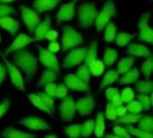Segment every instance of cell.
Segmentation results:
<instances>
[{"label":"cell","mask_w":153,"mask_h":138,"mask_svg":"<svg viewBox=\"0 0 153 138\" xmlns=\"http://www.w3.org/2000/svg\"><path fill=\"white\" fill-rule=\"evenodd\" d=\"M13 60L17 68L22 69L29 80L32 79L37 71V57L26 49L14 51L13 54Z\"/></svg>","instance_id":"1"},{"label":"cell","mask_w":153,"mask_h":138,"mask_svg":"<svg viewBox=\"0 0 153 138\" xmlns=\"http://www.w3.org/2000/svg\"><path fill=\"white\" fill-rule=\"evenodd\" d=\"M98 9L92 3H83L78 9V21L82 28H91L95 23V19L98 15Z\"/></svg>","instance_id":"2"},{"label":"cell","mask_w":153,"mask_h":138,"mask_svg":"<svg viewBox=\"0 0 153 138\" xmlns=\"http://www.w3.org/2000/svg\"><path fill=\"white\" fill-rule=\"evenodd\" d=\"M116 16V5L112 0H108L105 2L102 10L98 13V15L95 19L96 31L100 34L105 26L110 22V20Z\"/></svg>","instance_id":"3"},{"label":"cell","mask_w":153,"mask_h":138,"mask_svg":"<svg viewBox=\"0 0 153 138\" xmlns=\"http://www.w3.org/2000/svg\"><path fill=\"white\" fill-rule=\"evenodd\" d=\"M62 50L67 51L69 49L74 48L75 47L81 45L83 42V38L80 32L75 31L70 26H65L63 28L62 35Z\"/></svg>","instance_id":"4"},{"label":"cell","mask_w":153,"mask_h":138,"mask_svg":"<svg viewBox=\"0 0 153 138\" xmlns=\"http://www.w3.org/2000/svg\"><path fill=\"white\" fill-rule=\"evenodd\" d=\"M87 47H82L77 48L74 49H72L69 54L64 58L62 66L65 69L66 68H72L79 64H81L82 61H84L86 52H87Z\"/></svg>","instance_id":"5"},{"label":"cell","mask_w":153,"mask_h":138,"mask_svg":"<svg viewBox=\"0 0 153 138\" xmlns=\"http://www.w3.org/2000/svg\"><path fill=\"white\" fill-rule=\"evenodd\" d=\"M152 17V13H145L141 15L139 22H138V27L140 30L139 33V40L146 41L150 44L153 43V31L149 25V20Z\"/></svg>","instance_id":"6"},{"label":"cell","mask_w":153,"mask_h":138,"mask_svg":"<svg viewBox=\"0 0 153 138\" xmlns=\"http://www.w3.org/2000/svg\"><path fill=\"white\" fill-rule=\"evenodd\" d=\"M20 9L22 12V18L26 28L28 29L30 33H32L36 26L40 22L39 16L38 15L36 11L29 8L26 5H20Z\"/></svg>","instance_id":"7"},{"label":"cell","mask_w":153,"mask_h":138,"mask_svg":"<svg viewBox=\"0 0 153 138\" xmlns=\"http://www.w3.org/2000/svg\"><path fill=\"white\" fill-rule=\"evenodd\" d=\"M39 62L44 66L48 67L49 70H52L56 74H58L60 72V66L56 57L44 48L39 47Z\"/></svg>","instance_id":"8"},{"label":"cell","mask_w":153,"mask_h":138,"mask_svg":"<svg viewBox=\"0 0 153 138\" xmlns=\"http://www.w3.org/2000/svg\"><path fill=\"white\" fill-rule=\"evenodd\" d=\"M58 110L60 112L61 119L64 121H66V122L73 121V119L75 116V112H76L75 102H74L73 97L66 96L65 99H63Z\"/></svg>","instance_id":"9"},{"label":"cell","mask_w":153,"mask_h":138,"mask_svg":"<svg viewBox=\"0 0 153 138\" xmlns=\"http://www.w3.org/2000/svg\"><path fill=\"white\" fill-rule=\"evenodd\" d=\"M2 56V58L4 60V66L6 68V70L9 72L10 74V77H11V81L13 83V84L18 89V90H21V91H25V87L23 85V78H22V74L20 73L19 69L12 63H10V61L6 58L5 55H3L1 54Z\"/></svg>","instance_id":"10"},{"label":"cell","mask_w":153,"mask_h":138,"mask_svg":"<svg viewBox=\"0 0 153 138\" xmlns=\"http://www.w3.org/2000/svg\"><path fill=\"white\" fill-rule=\"evenodd\" d=\"M95 106V101L91 94H88L87 96L79 99L75 102L76 110L80 112L81 117H85L91 115Z\"/></svg>","instance_id":"11"},{"label":"cell","mask_w":153,"mask_h":138,"mask_svg":"<svg viewBox=\"0 0 153 138\" xmlns=\"http://www.w3.org/2000/svg\"><path fill=\"white\" fill-rule=\"evenodd\" d=\"M79 0H72L70 3L63 4L60 9L58 10L56 19V22H69L73 19L74 15V10H75V5Z\"/></svg>","instance_id":"12"},{"label":"cell","mask_w":153,"mask_h":138,"mask_svg":"<svg viewBox=\"0 0 153 138\" xmlns=\"http://www.w3.org/2000/svg\"><path fill=\"white\" fill-rule=\"evenodd\" d=\"M19 123L30 130H48L50 128L44 119L38 117H27L20 120Z\"/></svg>","instance_id":"13"},{"label":"cell","mask_w":153,"mask_h":138,"mask_svg":"<svg viewBox=\"0 0 153 138\" xmlns=\"http://www.w3.org/2000/svg\"><path fill=\"white\" fill-rule=\"evenodd\" d=\"M35 41L33 38L26 35V34H23V33H20L16 38L15 40L12 42V44L5 48L4 50V54L7 55L11 52H14V51H17V50H21L23 48H25L27 45H29L30 43Z\"/></svg>","instance_id":"14"},{"label":"cell","mask_w":153,"mask_h":138,"mask_svg":"<svg viewBox=\"0 0 153 138\" xmlns=\"http://www.w3.org/2000/svg\"><path fill=\"white\" fill-rule=\"evenodd\" d=\"M64 81L66 88H69L73 91H78V92L89 91V84H85L73 74H68L67 75H65Z\"/></svg>","instance_id":"15"},{"label":"cell","mask_w":153,"mask_h":138,"mask_svg":"<svg viewBox=\"0 0 153 138\" xmlns=\"http://www.w3.org/2000/svg\"><path fill=\"white\" fill-rule=\"evenodd\" d=\"M0 26L13 37L20 29V22L11 16H5L0 18Z\"/></svg>","instance_id":"16"},{"label":"cell","mask_w":153,"mask_h":138,"mask_svg":"<svg viewBox=\"0 0 153 138\" xmlns=\"http://www.w3.org/2000/svg\"><path fill=\"white\" fill-rule=\"evenodd\" d=\"M126 53L131 57L135 56V57H149L151 56V51L149 48L143 44H139V43H130L128 45Z\"/></svg>","instance_id":"17"},{"label":"cell","mask_w":153,"mask_h":138,"mask_svg":"<svg viewBox=\"0 0 153 138\" xmlns=\"http://www.w3.org/2000/svg\"><path fill=\"white\" fill-rule=\"evenodd\" d=\"M50 27H51V20H50V17L48 15L46 16L44 21L42 22H39L34 29V33H35L34 40L40 41L44 40L47 32L50 30Z\"/></svg>","instance_id":"18"},{"label":"cell","mask_w":153,"mask_h":138,"mask_svg":"<svg viewBox=\"0 0 153 138\" xmlns=\"http://www.w3.org/2000/svg\"><path fill=\"white\" fill-rule=\"evenodd\" d=\"M62 0H35L32 6L37 13H43L55 9Z\"/></svg>","instance_id":"19"},{"label":"cell","mask_w":153,"mask_h":138,"mask_svg":"<svg viewBox=\"0 0 153 138\" xmlns=\"http://www.w3.org/2000/svg\"><path fill=\"white\" fill-rule=\"evenodd\" d=\"M2 137L4 138H36V136L31 133H25L13 128V127H7L2 132Z\"/></svg>","instance_id":"20"},{"label":"cell","mask_w":153,"mask_h":138,"mask_svg":"<svg viewBox=\"0 0 153 138\" xmlns=\"http://www.w3.org/2000/svg\"><path fill=\"white\" fill-rule=\"evenodd\" d=\"M97 54H98V42L93 41L92 43H91L89 48H87L86 56L84 58V62H85L84 65L87 67H89L97 59Z\"/></svg>","instance_id":"21"},{"label":"cell","mask_w":153,"mask_h":138,"mask_svg":"<svg viewBox=\"0 0 153 138\" xmlns=\"http://www.w3.org/2000/svg\"><path fill=\"white\" fill-rule=\"evenodd\" d=\"M134 61H135V58L134 57H127L122 58L118 62V65H117V74L124 75L126 72H128L132 68Z\"/></svg>","instance_id":"22"},{"label":"cell","mask_w":153,"mask_h":138,"mask_svg":"<svg viewBox=\"0 0 153 138\" xmlns=\"http://www.w3.org/2000/svg\"><path fill=\"white\" fill-rule=\"evenodd\" d=\"M94 134L98 138L103 137L105 132V117L102 112H99L96 117V122L94 126Z\"/></svg>","instance_id":"23"},{"label":"cell","mask_w":153,"mask_h":138,"mask_svg":"<svg viewBox=\"0 0 153 138\" xmlns=\"http://www.w3.org/2000/svg\"><path fill=\"white\" fill-rule=\"evenodd\" d=\"M139 70L134 67L130 69L128 72H126V74H124V75L120 78V84H133L135 83L139 77Z\"/></svg>","instance_id":"24"},{"label":"cell","mask_w":153,"mask_h":138,"mask_svg":"<svg viewBox=\"0 0 153 138\" xmlns=\"http://www.w3.org/2000/svg\"><path fill=\"white\" fill-rule=\"evenodd\" d=\"M118 74L116 70L112 69V70H109L108 72H107L102 79V82L100 85V91H101L103 88L114 84L117 79H118Z\"/></svg>","instance_id":"25"},{"label":"cell","mask_w":153,"mask_h":138,"mask_svg":"<svg viewBox=\"0 0 153 138\" xmlns=\"http://www.w3.org/2000/svg\"><path fill=\"white\" fill-rule=\"evenodd\" d=\"M56 79H57V74L56 72L52 71V70L48 69V70L44 71V73L41 75L39 83V84L41 86H43V85L45 86L47 84L55 83L56 81Z\"/></svg>","instance_id":"26"},{"label":"cell","mask_w":153,"mask_h":138,"mask_svg":"<svg viewBox=\"0 0 153 138\" xmlns=\"http://www.w3.org/2000/svg\"><path fill=\"white\" fill-rule=\"evenodd\" d=\"M138 128L145 132L152 133L153 131V119L152 116H142L138 120Z\"/></svg>","instance_id":"27"},{"label":"cell","mask_w":153,"mask_h":138,"mask_svg":"<svg viewBox=\"0 0 153 138\" xmlns=\"http://www.w3.org/2000/svg\"><path fill=\"white\" fill-rule=\"evenodd\" d=\"M105 33H104V40L106 42H113L117 36V26L114 22H109L105 26Z\"/></svg>","instance_id":"28"},{"label":"cell","mask_w":153,"mask_h":138,"mask_svg":"<svg viewBox=\"0 0 153 138\" xmlns=\"http://www.w3.org/2000/svg\"><path fill=\"white\" fill-rule=\"evenodd\" d=\"M28 98H29V100L30 101V102H31L37 109H39V110H40L46 112V113L48 114V115H52V114H51L52 112L45 106V104L43 103V101H41V99L39 98V96L38 95V93H30V94L28 95Z\"/></svg>","instance_id":"29"},{"label":"cell","mask_w":153,"mask_h":138,"mask_svg":"<svg viewBox=\"0 0 153 138\" xmlns=\"http://www.w3.org/2000/svg\"><path fill=\"white\" fill-rule=\"evenodd\" d=\"M142 114H126L123 117H120L118 119H116V123L117 124H126V125H130V124H134V123H137L138 120L142 118Z\"/></svg>","instance_id":"30"},{"label":"cell","mask_w":153,"mask_h":138,"mask_svg":"<svg viewBox=\"0 0 153 138\" xmlns=\"http://www.w3.org/2000/svg\"><path fill=\"white\" fill-rule=\"evenodd\" d=\"M118 57V53L117 50H115L114 48H107L104 53V57H103V60H104V65L106 66H112L116 60L117 59Z\"/></svg>","instance_id":"31"},{"label":"cell","mask_w":153,"mask_h":138,"mask_svg":"<svg viewBox=\"0 0 153 138\" xmlns=\"http://www.w3.org/2000/svg\"><path fill=\"white\" fill-rule=\"evenodd\" d=\"M126 129L128 131L131 137H134L136 138H153L152 133L145 132L143 130H141L139 128H136L134 127H132L131 125H127Z\"/></svg>","instance_id":"32"},{"label":"cell","mask_w":153,"mask_h":138,"mask_svg":"<svg viewBox=\"0 0 153 138\" xmlns=\"http://www.w3.org/2000/svg\"><path fill=\"white\" fill-rule=\"evenodd\" d=\"M136 90L140 92V94H148L153 91V83L146 80V81H139L136 85Z\"/></svg>","instance_id":"33"},{"label":"cell","mask_w":153,"mask_h":138,"mask_svg":"<svg viewBox=\"0 0 153 138\" xmlns=\"http://www.w3.org/2000/svg\"><path fill=\"white\" fill-rule=\"evenodd\" d=\"M134 37H135V34H130V33H126V32H119L116 36L115 40H116V42H117V46L125 47L127 44H129L131 40L134 39Z\"/></svg>","instance_id":"34"},{"label":"cell","mask_w":153,"mask_h":138,"mask_svg":"<svg viewBox=\"0 0 153 138\" xmlns=\"http://www.w3.org/2000/svg\"><path fill=\"white\" fill-rule=\"evenodd\" d=\"M95 121L93 119L86 120L82 125H81V137H89L94 131Z\"/></svg>","instance_id":"35"},{"label":"cell","mask_w":153,"mask_h":138,"mask_svg":"<svg viewBox=\"0 0 153 138\" xmlns=\"http://www.w3.org/2000/svg\"><path fill=\"white\" fill-rule=\"evenodd\" d=\"M88 68H89L91 74H92L95 76H100V75L103 74V72L105 70V65L102 61L96 59Z\"/></svg>","instance_id":"36"},{"label":"cell","mask_w":153,"mask_h":138,"mask_svg":"<svg viewBox=\"0 0 153 138\" xmlns=\"http://www.w3.org/2000/svg\"><path fill=\"white\" fill-rule=\"evenodd\" d=\"M79 79H81L82 82H84L85 84H90V80H91V73L89 68L85 66V65H82L76 71V75H75Z\"/></svg>","instance_id":"37"},{"label":"cell","mask_w":153,"mask_h":138,"mask_svg":"<svg viewBox=\"0 0 153 138\" xmlns=\"http://www.w3.org/2000/svg\"><path fill=\"white\" fill-rule=\"evenodd\" d=\"M141 71L143 74L146 80H149L152 73V56L147 57V59L143 62V64L141 66Z\"/></svg>","instance_id":"38"},{"label":"cell","mask_w":153,"mask_h":138,"mask_svg":"<svg viewBox=\"0 0 153 138\" xmlns=\"http://www.w3.org/2000/svg\"><path fill=\"white\" fill-rule=\"evenodd\" d=\"M65 135L69 138H79L81 137V125H71L65 128Z\"/></svg>","instance_id":"39"},{"label":"cell","mask_w":153,"mask_h":138,"mask_svg":"<svg viewBox=\"0 0 153 138\" xmlns=\"http://www.w3.org/2000/svg\"><path fill=\"white\" fill-rule=\"evenodd\" d=\"M38 95L39 96V98L41 99V101H43V103L45 104V106L52 112L54 111V99L52 97H50L49 95H48L45 92H39Z\"/></svg>","instance_id":"40"},{"label":"cell","mask_w":153,"mask_h":138,"mask_svg":"<svg viewBox=\"0 0 153 138\" xmlns=\"http://www.w3.org/2000/svg\"><path fill=\"white\" fill-rule=\"evenodd\" d=\"M138 101L141 103L143 110H149L152 108V97H150L148 94H139L137 96Z\"/></svg>","instance_id":"41"},{"label":"cell","mask_w":153,"mask_h":138,"mask_svg":"<svg viewBox=\"0 0 153 138\" xmlns=\"http://www.w3.org/2000/svg\"><path fill=\"white\" fill-rule=\"evenodd\" d=\"M120 98L123 102L129 103L130 101H134V92L131 88H125L120 94Z\"/></svg>","instance_id":"42"},{"label":"cell","mask_w":153,"mask_h":138,"mask_svg":"<svg viewBox=\"0 0 153 138\" xmlns=\"http://www.w3.org/2000/svg\"><path fill=\"white\" fill-rule=\"evenodd\" d=\"M126 108L130 113H133V114H139L143 110V107L138 101H130L129 103H127V106Z\"/></svg>","instance_id":"43"},{"label":"cell","mask_w":153,"mask_h":138,"mask_svg":"<svg viewBox=\"0 0 153 138\" xmlns=\"http://www.w3.org/2000/svg\"><path fill=\"white\" fill-rule=\"evenodd\" d=\"M106 117L109 120H116L117 119V108L114 107L110 102L107 103V108H106Z\"/></svg>","instance_id":"44"},{"label":"cell","mask_w":153,"mask_h":138,"mask_svg":"<svg viewBox=\"0 0 153 138\" xmlns=\"http://www.w3.org/2000/svg\"><path fill=\"white\" fill-rule=\"evenodd\" d=\"M15 13V9L13 6H10L8 4H0V18L10 16L11 14Z\"/></svg>","instance_id":"45"},{"label":"cell","mask_w":153,"mask_h":138,"mask_svg":"<svg viewBox=\"0 0 153 138\" xmlns=\"http://www.w3.org/2000/svg\"><path fill=\"white\" fill-rule=\"evenodd\" d=\"M67 88L64 84H60L56 85V95L55 97L58 98V99H65L67 96Z\"/></svg>","instance_id":"46"},{"label":"cell","mask_w":153,"mask_h":138,"mask_svg":"<svg viewBox=\"0 0 153 138\" xmlns=\"http://www.w3.org/2000/svg\"><path fill=\"white\" fill-rule=\"evenodd\" d=\"M113 130H114L115 135H117L120 138H132L130 134L128 133V131L125 128H122L120 126H116L114 127Z\"/></svg>","instance_id":"47"},{"label":"cell","mask_w":153,"mask_h":138,"mask_svg":"<svg viewBox=\"0 0 153 138\" xmlns=\"http://www.w3.org/2000/svg\"><path fill=\"white\" fill-rule=\"evenodd\" d=\"M119 91L117 88H115V87H109L108 88L106 91H105V96L106 98L108 99V101L110 102V101L117 95H119Z\"/></svg>","instance_id":"48"},{"label":"cell","mask_w":153,"mask_h":138,"mask_svg":"<svg viewBox=\"0 0 153 138\" xmlns=\"http://www.w3.org/2000/svg\"><path fill=\"white\" fill-rule=\"evenodd\" d=\"M56 85L55 83L53 84H47L45 85V93H47L48 95H49L50 97L54 98L55 95H56Z\"/></svg>","instance_id":"49"},{"label":"cell","mask_w":153,"mask_h":138,"mask_svg":"<svg viewBox=\"0 0 153 138\" xmlns=\"http://www.w3.org/2000/svg\"><path fill=\"white\" fill-rule=\"evenodd\" d=\"M9 107H10V101L8 99H5L3 102L0 103V118H2L6 113Z\"/></svg>","instance_id":"50"},{"label":"cell","mask_w":153,"mask_h":138,"mask_svg":"<svg viewBox=\"0 0 153 138\" xmlns=\"http://www.w3.org/2000/svg\"><path fill=\"white\" fill-rule=\"evenodd\" d=\"M57 37H58V32L56 31H55V30H49L47 32V34L45 36V39H47L48 40L53 42V41H56V40Z\"/></svg>","instance_id":"51"},{"label":"cell","mask_w":153,"mask_h":138,"mask_svg":"<svg viewBox=\"0 0 153 138\" xmlns=\"http://www.w3.org/2000/svg\"><path fill=\"white\" fill-rule=\"evenodd\" d=\"M59 49H60V45H59V43L58 42H56V41H53V42H51L49 45H48V51H50L51 53H56V52H58L59 51Z\"/></svg>","instance_id":"52"},{"label":"cell","mask_w":153,"mask_h":138,"mask_svg":"<svg viewBox=\"0 0 153 138\" xmlns=\"http://www.w3.org/2000/svg\"><path fill=\"white\" fill-rule=\"evenodd\" d=\"M110 103H111L114 107H116V108L121 106V105L123 104V101H122V100H121V98H120V94L115 96V97L110 101Z\"/></svg>","instance_id":"53"},{"label":"cell","mask_w":153,"mask_h":138,"mask_svg":"<svg viewBox=\"0 0 153 138\" xmlns=\"http://www.w3.org/2000/svg\"><path fill=\"white\" fill-rule=\"evenodd\" d=\"M6 68L4 66V65L3 64H0V84L3 83V81L4 80L5 78V75H6Z\"/></svg>","instance_id":"54"},{"label":"cell","mask_w":153,"mask_h":138,"mask_svg":"<svg viewBox=\"0 0 153 138\" xmlns=\"http://www.w3.org/2000/svg\"><path fill=\"white\" fill-rule=\"evenodd\" d=\"M126 112H127V110H126V108L124 107L123 105H121V106H119V107H117V115L118 118L123 117L124 115L126 114Z\"/></svg>","instance_id":"55"},{"label":"cell","mask_w":153,"mask_h":138,"mask_svg":"<svg viewBox=\"0 0 153 138\" xmlns=\"http://www.w3.org/2000/svg\"><path fill=\"white\" fill-rule=\"evenodd\" d=\"M104 138H120L119 137H117V135H113V134H108L106 135Z\"/></svg>","instance_id":"56"},{"label":"cell","mask_w":153,"mask_h":138,"mask_svg":"<svg viewBox=\"0 0 153 138\" xmlns=\"http://www.w3.org/2000/svg\"><path fill=\"white\" fill-rule=\"evenodd\" d=\"M14 1H17V0H0V4H6L8 3H13Z\"/></svg>","instance_id":"57"},{"label":"cell","mask_w":153,"mask_h":138,"mask_svg":"<svg viewBox=\"0 0 153 138\" xmlns=\"http://www.w3.org/2000/svg\"><path fill=\"white\" fill-rule=\"evenodd\" d=\"M44 138H57V137H56V136H55V135H48V136L45 137Z\"/></svg>","instance_id":"58"},{"label":"cell","mask_w":153,"mask_h":138,"mask_svg":"<svg viewBox=\"0 0 153 138\" xmlns=\"http://www.w3.org/2000/svg\"><path fill=\"white\" fill-rule=\"evenodd\" d=\"M0 41H1V38H0Z\"/></svg>","instance_id":"59"},{"label":"cell","mask_w":153,"mask_h":138,"mask_svg":"<svg viewBox=\"0 0 153 138\" xmlns=\"http://www.w3.org/2000/svg\"><path fill=\"white\" fill-rule=\"evenodd\" d=\"M151 1H152V0H151Z\"/></svg>","instance_id":"60"}]
</instances>
